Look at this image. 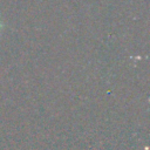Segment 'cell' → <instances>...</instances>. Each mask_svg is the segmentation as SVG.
<instances>
[{"mask_svg": "<svg viewBox=\"0 0 150 150\" xmlns=\"http://www.w3.org/2000/svg\"><path fill=\"white\" fill-rule=\"evenodd\" d=\"M2 28H4V23H2V21H1V19H0V33H1Z\"/></svg>", "mask_w": 150, "mask_h": 150, "instance_id": "cell-1", "label": "cell"}]
</instances>
